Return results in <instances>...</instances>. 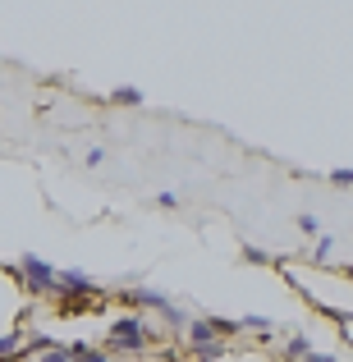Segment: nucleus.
<instances>
[{"label": "nucleus", "mask_w": 353, "mask_h": 362, "mask_svg": "<svg viewBox=\"0 0 353 362\" xmlns=\"http://www.w3.org/2000/svg\"><path fill=\"white\" fill-rule=\"evenodd\" d=\"M156 344V330H151V321L142 317V312H120L115 321H110L106 330V354H147V349Z\"/></svg>", "instance_id": "1"}, {"label": "nucleus", "mask_w": 353, "mask_h": 362, "mask_svg": "<svg viewBox=\"0 0 353 362\" xmlns=\"http://www.w3.org/2000/svg\"><path fill=\"white\" fill-rule=\"evenodd\" d=\"M51 293L64 303V308H79L83 298H106V289H101L97 280H92L88 271H79V266H69V271H55V284H51Z\"/></svg>", "instance_id": "2"}, {"label": "nucleus", "mask_w": 353, "mask_h": 362, "mask_svg": "<svg viewBox=\"0 0 353 362\" xmlns=\"http://www.w3.org/2000/svg\"><path fill=\"white\" fill-rule=\"evenodd\" d=\"M18 275H23L28 293H51V284H55V266L42 262V257H33V252L18 257Z\"/></svg>", "instance_id": "3"}, {"label": "nucleus", "mask_w": 353, "mask_h": 362, "mask_svg": "<svg viewBox=\"0 0 353 362\" xmlns=\"http://www.w3.org/2000/svg\"><path fill=\"white\" fill-rule=\"evenodd\" d=\"M124 303H129L133 312H166L175 298H170L166 289H151V284H133V289H124Z\"/></svg>", "instance_id": "4"}, {"label": "nucleus", "mask_w": 353, "mask_h": 362, "mask_svg": "<svg viewBox=\"0 0 353 362\" xmlns=\"http://www.w3.org/2000/svg\"><path fill=\"white\" fill-rule=\"evenodd\" d=\"M184 335H188V344L193 349H202V344H216V326H212V317H188V326H184Z\"/></svg>", "instance_id": "5"}, {"label": "nucleus", "mask_w": 353, "mask_h": 362, "mask_svg": "<svg viewBox=\"0 0 353 362\" xmlns=\"http://www.w3.org/2000/svg\"><path fill=\"white\" fill-rule=\"evenodd\" d=\"M308 354H312V339H308V335H289V339L280 344V358H284V362H303Z\"/></svg>", "instance_id": "6"}, {"label": "nucleus", "mask_w": 353, "mask_h": 362, "mask_svg": "<svg viewBox=\"0 0 353 362\" xmlns=\"http://www.w3.org/2000/svg\"><path fill=\"white\" fill-rule=\"evenodd\" d=\"M69 358L74 362H115L101 344H69Z\"/></svg>", "instance_id": "7"}, {"label": "nucleus", "mask_w": 353, "mask_h": 362, "mask_svg": "<svg viewBox=\"0 0 353 362\" xmlns=\"http://www.w3.org/2000/svg\"><path fill=\"white\" fill-rule=\"evenodd\" d=\"M161 317H166V326L175 330V335H184V326H188V312H184V308H175V303H170V308L161 312Z\"/></svg>", "instance_id": "8"}, {"label": "nucleus", "mask_w": 353, "mask_h": 362, "mask_svg": "<svg viewBox=\"0 0 353 362\" xmlns=\"http://www.w3.org/2000/svg\"><path fill=\"white\" fill-rule=\"evenodd\" d=\"M110 101H115V106H142V92L138 88H115Z\"/></svg>", "instance_id": "9"}, {"label": "nucleus", "mask_w": 353, "mask_h": 362, "mask_svg": "<svg viewBox=\"0 0 353 362\" xmlns=\"http://www.w3.org/2000/svg\"><path fill=\"white\" fill-rule=\"evenodd\" d=\"M37 362H74L69 358V344H51L46 354H37Z\"/></svg>", "instance_id": "10"}, {"label": "nucleus", "mask_w": 353, "mask_h": 362, "mask_svg": "<svg viewBox=\"0 0 353 362\" xmlns=\"http://www.w3.org/2000/svg\"><path fill=\"white\" fill-rule=\"evenodd\" d=\"M330 247H335V239H330V234H321L317 247H312V262H326V257H330Z\"/></svg>", "instance_id": "11"}, {"label": "nucleus", "mask_w": 353, "mask_h": 362, "mask_svg": "<svg viewBox=\"0 0 353 362\" xmlns=\"http://www.w3.org/2000/svg\"><path fill=\"white\" fill-rule=\"evenodd\" d=\"M18 344H23V330H14V335H0V354H14Z\"/></svg>", "instance_id": "12"}, {"label": "nucleus", "mask_w": 353, "mask_h": 362, "mask_svg": "<svg viewBox=\"0 0 353 362\" xmlns=\"http://www.w3.org/2000/svg\"><path fill=\"white\" fill-rule=\"evenodd\" d=\"M294 225H299L303 234H317V230H321V221H317V216H308V211H303V216H299V221H294Z\"/></svg>", "instance_id": "13"}, {"label": "nucleus", "mask_w": 353, "mask_h": 362, "mask_svg": "<svg viewBox=\"0 0 353 362\" xmlns=\"http://www.w3.org/2000/svg\"><path fill=\"white\" fill-rule=\"evenodd\" d=\"M243 262H253V266H266V262H271V257H266L262 247H243Z\"/></svg>", "instance_id": "14"}, {"label": "nucleus", "mask_w": 353, "mask_h": 362, "mask_svg": "<svg viewBox=\"0 0 353 362\" xmlns=\"http://www.w3.org/2000/svg\"><path fill=\"white\" fill-rule=\"evenodd\" d=\"M349 179H353V170H345V165H340L335 175H330V184H335V188H349Z\"/></svg>", "instance_id": "15"}, {"label": "nucleus", "mask_w": 353, "mask_h": 362, "mask_svg": "<svg viewBox=\"0 0 353 362\" xmlns=\"http://www.w3.org/2000/svg\"><path fill=\"white\" fill-rule=\"evenodd\" d=\"M101 160H106V151H101V147H92V151H88V156H83V165H92V170H97V165H101Z\"/></svg>", "instance_id": "16"}, {"label": "nucleus", "mask_w": 353, "mask_h": 362, "mask_svg": "<svg viewBox=\"0 0 353 362\" xmlns=\"http://www.w3.org/2000/svg\"><path fill=\"white\" fill-rule=\"evenodd\" d=\"M156 202L161 206H179V193H170V188H166V193H156Z\"/></svg>", "instance_id": "17"}, {"label": "nucleus", "mask_w": 353, "mask_h": 362, "mask_svg": "<svg viewBox=\"0 0 353 362\" xmlns=\"http://www.w3.org/2000/svg\"><path fill=\"white\" fill-rule=\"evenodd\" d=\"M303 362H340V358H335V354H317V349H312V354L303 358Z\"/></svg>", "instance_id": "18"}]
</instances>
